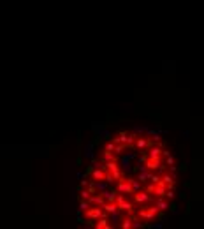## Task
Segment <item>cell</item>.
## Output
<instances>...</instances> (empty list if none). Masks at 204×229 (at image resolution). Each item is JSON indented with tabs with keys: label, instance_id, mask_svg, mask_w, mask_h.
<instances>
[{
	"label": "cell",
	"instance_id": "1",
	"mask_svg": "<svg viewBox=\"0 0 204 229\" xmlns=\"http://www.w3.org/2000/svg\"><path fill=\"white\" fill-rule=\"evenodd\" d=\"M102 215L100 208H88L86 210V217H90V219H99Z\"/></svg>",
	"mask_w": 204,
	"mask_h": 229
},
{
	"label": "cell",
	"instance_id": "2",
	"mask_svg": "<svg viewBox=\"0 0 204 229\" xmlns=\"http://www.w3.org/2000/svg\"><path fill=\"white\" fill-rule=\"evenodd\" d=\"M148 199H150V196H146L143 192H137V194H135V201H137V203H143V201H148Z\"/></svg>",
	"mask_w": 204,
	"mask_h": 229
},
{
	"label": "cell",
	"instance_id": "3",
	"mask_svg": "<svg viewBox=\"0 0 204 229\" xmlns=\"http://www.w3.org/2000/svg\"><path fill=\"white\" fill-rule=\"evenodd\" d=\"M90 203H97V205H102L104 203V198L102 196H90V199H88Z\"/></svg>",
	"mask_w": 204,
	"mask_h": 229
},
{
	"label": "cell",
	"instance_id": "4",
	"mask_svg": "<svg viewBox=\"0 0 204 229\" xmlns=\"http://www.w3.org/2000/svg\"><path fill=\"white\" fill-rule=\"evenodd\" d=\"M93 178H97V180H104V171H100V169H97V171H93Z\"/></svg>",
	"mask_w": 204,
	"mask_h": 229
},
{
	"label": "cell",
	"instance_id": "5",
	"mask_svg": "<svg viewBox=\"0 0 204 229\" xmlns=\"http://www.w3.org/2000/svg\"><path fill=\"white\" fill-rule=\"evenodd\" d=\"M157 210H167V203L165 201H157Z\"/></svg>",
	"mask_w": 204,
	"mask_h": 229
},
{
	"label": "cell",
	"instance_id": "6",
	"mask_svg": "<svg viewBox=\"0 0 204 229\" xmlns=\"http://www.w3.org/2000/svg\"><path fill=\"white\" fill-rule=\"evenodd\" d=\"M160 152H162V150H160L158 146H155V148H151V153H150V155L151 157H158L160 155Z\"/></svg>",
	"mask_w": 204,
	"mask_h": 229
},
{
	"label": "cell",
	"instance_id": "7",
	"mask_svg": "<svg viewBox=\"0 0 204 229\" xmlns=\"http://www.w3.org/2000/svg\"><path fill=\"white\" fill-rule=\"evenodd\" d=\"M90 208V205H88V203H86V201H83L81 205H79V210H81V211H86V210Z\"/></svg>",
	"mask_w": 204,
	"mask_h": 229
},
{
	"label": "cell",
	"instance_id": "8",
	"mask_svg": "<svg viewBox=\"0 0 204 229\" xmlns=\"http://www.w3.org/2000/svg\"><path fill=\"white\" fill-rule=\"evenodd\" d=\"M106 222H107V220H106V219L99 220V224H97V227H109V226H107V224H106Z\"/></svg>",
	"mask_w": 204,
	"mask_h": 229
},
{
	"label": "cell",
	"instance_id": "9",
	"mask_svg": "<svg viewBox=\"0 0 204 229\" xmlns=\"http://www.w3.org/2000/svg\"><path fill=\"white\" fill-rule=\"evenodd\" d=\"M146 145H148V143H146L144 139H137V146H139V148H143V146H146Z\"/></svg>",
	"mask_w": 204,
	"mask_h": 229
},
{
	"label": "cell",
	"instance_id": "10",
	"mask_svg": "<svg viewBox=\"0 0 204 229\" xmlns=\"http://www.w3.org/2000/svg\"><path fill=\"white\" fill-rule=\"evenodd\" d=\"M167 164L173 167V164H174V159H173V157H167Z\"/></svg>",
	"mask_w": 204,
	"mask_h": 229
}]
</instances>
